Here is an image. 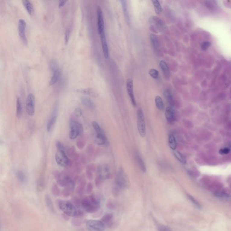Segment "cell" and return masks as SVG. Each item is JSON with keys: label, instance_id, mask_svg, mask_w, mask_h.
<instances>
[{"label": "cell", "instance_id": "obj_10", "mask_svg": "<svg viewBox=\"0 0 231 231\" xmlns=\"http://www.w3.org/2000/svg\"><path fill=\"white\" fill-rule=\"evenodd\" d=\"M54 177L57 181V183L60 186H65L67 182L71 179L70 176L68 175L66 173L63 172H59L58 171H54L53 172Z\"/></svg>", "mask_w": 231, "mask_h": 231}, {"label": "cell", "instance_id": "obj_29", "mask_svg": "<svg viewBox=\"0 0 231 231\" xmlns=\"http://www.w3.org/2000/svg\"><path fill=\"white\" fill-rule=\"evenodd\" d=\"M22 106L21 99L19 97H17V100H16V115H17V118L19 119L21 118L22 115Z\"/></svg>", "mask_w": 231, "mask_h": 231}, {"label": "cell", "instance_id": "obj_51", "mask_svg": "<svg viewBox=\"0 0 231 231\" xmlns=\"http://www.w3.org/2000/svg\"><path fill=\"white\" fill-rule=\"evenodd\" d=\"M56 147H57L58 151L65 152V148L64 146L63 145V144L60 142H57V143H56Z\"/></svg>", "mask_w": 231, "mask_h": 231}, {"label": "cell", "instance_id": "obj_26", "mask_svg": "<svg viewBox=\"0 0 231 231\" xmlns=\"http://www.w3.org/2000/svg\"><path fill=\"white\" fill-rule=\"evenodd\" d=\"M164 96L166 100L170 107H173L174 105L173 97L171 91L169 90H166L164 91Z\"/></svg>", "mask_w": 231, "mask_h": 231}, {"label": "cell", "instance_id": "obj_1", "mask_svg": "<svg viewBox=\"0 0 231 231\" xmlns=\"http://www.w3.org/2000/svg\"><path fill=\"white\" fill-rule=\"evenodd\" d=\"M81 206L87 213H93L99 210L100 203L93 194L90 197L86 196L82 200Z\"/></svg>", "mask_w": 231, "mask_h": 231}, {"label": "cell", "instance_id": "obj_21", "mask_svg": "<svg viewBox=\"0 0 231 231\" xmlns=\"http://www.w3.org/2000/svg\"><path fill=\"white\" fill-rule=\"evenodd\" d=\"M81 101L83 105L90 109H93L95 108V105L93 102L89 98L82 97L81 98Z\"/></svg>", "mask_w": 231, "mask_h": 231}, {"label": "cell", "instance_id": "obj_60", "mask_svg": "<svg viewBox=\"0 0 231 231\" xmlns=\"http://www.w3.org/2000/svg\"><path fill=\"white\" fill-rule=\"evenodd\" d=\"M101 180L102 179H101V178H100L99 176L98 177V178H96V180H95V184H96V185H97V186L100 185V184L101 181Z\"/></svg>", "mask_w": 231, "mask_h": 231}, {"label": "cell", "instance_id": "obj_31", "mask_svg": "<svg viewBox=\"0 0 231 231\" xmlns=\"http://www.w3.org/2000/svg\"><path fill=\"white\" fill-rule=\"evenodd\" d=\"M44 180L43 176H40L37 182L36 189L38 192H42L44 189Z\"/></svg>", "mask_w": 231, "mask_h": 231}, {"label": "cell", "instance_id": "obj_54", "mask_svg": "<svg viewBox=\"0 0 231 231\" xmlns=\"http://www.w3.org/2000/svg\"><path fill=\"white\" fill-rule=\"evenodd\" d=\"M71 192L66 189H64L62 191V194L64 197H67L71 195Z\"/></svg>", "mask_w": 231, "mask_h": 231}, {"label": "cell", "instance_id": "obj_35", "mask_svg": "<svg viewBox=\"0 0 231 231\" xmlns=\"http://www.w3.org/2000/svg\"><path fill=\"white\" fill-rule=\"evenodd\" d=\"M15 174L17 179L21 182H24L26 181V176L22 171L17 170V171L15 172Z\"/></svg>", "mask_w": 231, "mask_h": 231}, {"label": "cell", "instance_id": "obj_20", "mask_svg": "<svg viewBox=\"0 0 231 231\" xmlns=\"http://www.w3.org/2000/svg\"><path fill=\"white\" fill-rule=\"evenodd\" d=\"M95 141L99 145H104L107 143V140L104 133L100 134H96Z\"/></svg>", "mask_w": 231, "mask_h": 231}, {"label": "cell", "instance_id": "obj_11", "mask_svg": "<svg viewBox=\"0 0 231 231\" xmlns=\"http://www.w3.org/2000/svg\"><path fill=\"white\" fill-rule=\"evenodd\" d=\"M150 23L154 26L158 31L162 32L166 29L165 25L163 21H162L159 17L155 16H151L149 19Z\"/></svg>", "mask_w": 231, "mask_h": 231}, {"label": "cell", "instance_id": "obj_56", "mask_svg": "<svg viewBox=\"0 0 231 231\" xmlns=\"http://www.w3.org/2000/svg\"><path fill=\"white\" fill-rule=\"evenodd\" d=\"M230 152V149L229 148H224L220 150V153L221 154H228Z\"/></svg>", "mask_w": 231, "mask_h": 231}, {"label": "cell", "instance_id": "obj_39", "mask_svg": "<svg viewBox=\"0 0 231 231\" xmlns=\"http://www.w3.org/2000/svg\"><path fill=\"white\" fill-rule=\"evenodd\" d=\"M49 65L50 68L52 72L57 71L60 68L58 62H56L55 60H52L50 62Z\"/></svg>", "mask_w": 231, "mask_h": 231}, {"label": "cell", "instance_id": "obj_59", "mask_svg": "<svg viewBox=\"0 0 231 231\" xmlns=\"http://www.w3.org/2000/svg\"><path fill=\"white\" fill-rule=\"evenodd\" d=\"M84 216V213L82 211H77V214L75 217L76 218H80V217H83Z\"/></svg>", "mask_w": 231, "mask_h": 231}, {"label": "cell", "instance_id": "obj_53", "mask_svg": "<svg viewBox=\"0 0 231 231\" xmlns=\"http://www.w3.org/2000/svg\"><path fill=\"white\" fill-rule=\"evenodd\" d=\"M74 114L77 117H81L82 115V111L80 108H76L74 110Z\"/></svg>", "mask_w": 231, "mask_h": 231}, {"label": "cell", "instance_id": "obj_43", "mask_svg": "<svg viewBox=\"0 0 231 231\" xmlns=\"http://www.w3.org/2000/svg\"><path fill=\"white\" fill-rule=\"evenodd\" d=\"M52 192L55 196H58L60 194V190L56 184L53 183L52 185Z\"/></svg>", "mask_w": 231, "mask_h": 231}, {"label": "cell", "instance_id": "obj_33", "mask_svg": "<svg viewBox=\"0 0 231 231\" xmlns=\"http://www.w3.org/2000/svg\"><path fill=\"white\" fill-rule=\"evenodd\" d=\"M136 160H137V162H138V164H139L140 168H141V169L142 171L143 172H146V167H145V164H144V162L143 161V160H142L141 157L140 156V155L139 154V153H136Z\"/></svg>", "mask_w": 231, "mask_h": 231}, {"label": "cell", "instance_id": "obj_9", "mask_svg": "<svg viewBox=\"0 0 231 231\" xmlns=\"http://www.w3.org/2000/svg\"><path fill=\"white\" fill-rule=\"evenodd\" d=\"M97 25L99 34L101 35L104 32V23L103 20V13L100 6L97 7Z\"/></svg>", "mask_w": 231, "mask_h": 231}, {"label": "cell", "instance_id": "obj_19", "mask_svg": "<svg viewBox=\"0 0 231 231\" xmlns=\"http://www.w3.org/2000/svg\"><path fill=\"white\" fill-rule=\"evenodd\" d=\"M160 67L161 68L162 71L164 76L166 78H169L170 76V71L169 68L167 65V63L165 61L162 60L160 62Z\"/></svg>", "mask_w": 231, "mask_h": 231}, {"label": "cell", "instance_id": "obj_44", "mask_svg": "<svg viewBox=\"0 0 231 231\" xmlns=\"http://www.w3.org/2000/svg\"><path fill=\"white\" fill-rule=\"evenodd\" d=\"M80 136V133L77 131L73 129H70V133H69V137L71 140H74L77 138L78 136Z\"/></svg>", "mask_w": 231, "mask_h": 231}, {"label": "cell", "instance_id": "obj_58", "mask_svg": "<svg viewBox=\"0 0 231 231\" xmlns=\"http://www.w3.org/2000/svg\"><path fill=\"white\" fill-rule=\"evenodd\" d=\"M67 1L66 0H62V1H59V3H58V7H62L63 6L65 5Z\"/></svg>", "mask_w": 231, "mask_h": 231}, {"label": "cell", "instance_id": "obj_25", "mask_svg": "<svg viewBox=\"0 0 231 231\" xmlns=\"http://www.w3.org/2000/svg\"><path fill=\"white\" fill-rule=\"evenodd\" d=\"M22 2L28 13L30 15H32L34 13V8L31 2L29 0H24Z\"/></svg>", "mask_w": 231, "mask_h": 231}, {"label": "cell", "instance_id": "obj_2", "mask_svg": "<svg viewBox=\"0 0 231 231\" xmlns=\"http://www.w3.org/2000/svg\"><path fill=\"white\" fill-rule=\"evenodd\" d=\"M58 205L60 210L64 214L71 217H75L77 210L75 205L68 201H60Z\"/></svg>", "mask_w": 231, "mask_h": 231}, {"label": "cell", "instance_id": "obj_17", "mask_svg": "<svg viewBox=\"0 0 231 231\" xmlns=\"http://www.w3.org/2000/svg\"><path fill=\"white\" fill-rule=\"evenodd\" d=\"M165 117L167 121L169 123H172L174 122L175 116L173 107L169 106L166 108L165 110Z\"/></svg>", "mask_w": 231, "mask_h": 231}, {"label": "cell", "instance_id": "obj_6", "mask_svg": "<svg viewBox=\"0 0 231 231\" xmlns=\"http://www.w3.org/2000/svg\"><path fill=\"white\" fill-rule=\"evenodd\" d=\"M127 179L122 169H120L115 178V183L118 190L124 189L127 185Z\"/></svg>", "mask_w": 231, "mask_h": 231}, {"label": "cell", "instance_id": "obj_22", "mask_svg": "<svg viewBox=\"0 0 231 231\" xmlns=\"http://www.w3.org/2000/svg\"><path fill=\"white\" fill-rule=\"evenodd\" d=\"M150 39L151 42L152 44L153 47L156 51H158L160 50V44L159 42V39L155 34L151 33L150 35Z\"/></svg>", "mask_w": 231, "mask_h": 231}, {"label": "cell", "instance_id": "obj_36", "mask_svg": "<svg viewBox=\"0 0 231 231\" xmlns=\"http://www.w3.org/2000/svg\"><path fill=\"white\" fill-rule=\"evenodd\" d=\"M215 195L219 198H221L223 200H226V201H229V200L231 199V196L229 195L226 193L222 192L216 193L215 194Z\"/></svg>", "mask_w": 231, "mask_h": 231}, {"label": "cell", "instance_id": "obj_34", "mask_svg": "<svg viewBox=\"0 0 231 231\" xmlns=\"http://www.w3.org/2000/svg\"><path fill=\"white\" fill-rule=\"evenodd\" d=\"M155 104L156 107L160 110H163L164 109V104L161 97L160 96H157L155 97Z\"/></svg>", "mask_w": 231, "mask_h": 231}, {"label": "cell", "instance_id": "obj_28", "mask_svg": "<svg viewBox=\"0 0 231 231\" xmlns=\"http://www.w3.org/2000/svg\"><path fill=\"white\" fill-rule=\"evenodd\" d=\"M45 201L46 205L49 210L53 213H55V209L54 207V205H53L51 198H50L49 195L47 194L45 195Z\"/></svg>", "mask_w": 231, "mask_h": 231}, {"label": "cell", "instance_id": "obj_40", "mask_svg": "<svg viewBox=\"0 0 231 231\" xmlns=\"http://www.w3.org/2000/svg\"><path fill=\"white\" fill-rule=\"evenodd\" d=\"M122 2V6L123 10L125 16V19L127 20V21L129 22V17L128 15V11H127V4H126V1H121Z\"/></svg>", "mask_w": 231, "mask_h": 231}, {"label": "cell", "instance_id": "obj_30", "mask_svg": "<svg viewBox=\"0 0 231 231\" xmlns=\"http://www.w3.org/2000/svg\"><path fill=\"white\" fill-rule=\"evenodd\" d=\"M169 144L171 149L173 150H175L177 146V143L175 137L173 134H172L169 136Z\"/></svg>", "mask_w": 231, "mask_h": 231}, {"label": "cell", "instance_id": "obj_57", "mask_svg": "<svg viewBox=\"0 0 231 231\" xmlns=\"http://www.w3.org/2000/svg\"><path fill=\"white\" fill-rule=\"evenodd\" d=\"M86 175L89 179H90L93 178V173L91 171L87 169H86Z\"/></svg>", "mask_w": 231, "mask_h": 231}, {"label": "cell", "instance_id": "obj_55", "mask_svg": "<svg viewBox=\"0 0 231 231\" xmlns=\"http://www.w3.org/2000/svg\"><path fill=\"white\" fill-rule=\"evenodd\" d=\"M93 189V185L91 183H89L87 185V187H86V192L88 194L90 193L92 191Z\"/></svg>", "mask_w": 231, "mask_h": 231}, {"label": "cell", "instance_id": "obj_41", "mask_svg": "<svg viewBox=\"0 0 231 231\" xmlns=\"http://www.w3.org/2000/svg\"><path fill=\"white\" fill-rule=\"evenodd\" d=\"M85 145V141L84 139L80 138L77 139L76 141V146L77 148L80 150H82L84 148Z\"/></svg>", "mask_w": 231, "mask_h": 231}, {"label": "cell", "instance_id": "obj_23", "mask_svg": "<svg viewBox=\"0 0 231 231\" xmlns=\"http://www.w3.org/2000/svg\"><path fill=\"white\" fill-rule=\"evenodd\" d=\"M61 75V69H58L57 71L52 72V75L51 78L49 81V84L50 85H52L55 84L58 80L60 79Z\"/></svg>", "mask_w": 231, "mask_h": 231}, {"label": "cell", "instance_id": "obj_48", "mask_svg": "<svg viewBox=\"0 0 231 231\" xmlns=\"http://www.w3.org/2000/svg\"><path fill=\"white\" fill-rule=\"evenodd\" d=\"M81 201L79 197L77 196H74L72 199V201L73 202V204L75 206L79 207L81 205Z\"/></svg>", "mask_w": 231, "mask_h": 231}, {"label": "cell", "instance_id": "obj_46", "mask_svg": "<svg viewBox=\"0 0 231 231\" xmlns=\"http://www.w3.org/2000/svg\"><path fill=\"white\" fill-rule=\"evenodd\" d=\"M112 217H113V216H112V214H105L102 219V221L103 223H107L109 222L111 220Z\"/></svg>", "mask_w": 231, "mask_h": 231}, {"label": "cell", "instance_id": "obj_27", "mask_svg": "<svg viewBox=\"0 0 231 231\" xmlns=\"http://www.w3.org/2000/svg\"><path fill=\"white\" fill-rule=\"evenodd\" d=\"M76 91L80 93L89 95L93 97H96L97 96V94L91 88L79 89V90H77Z\"/></svg>", "mask_w": 231, "mask_h": 231}, {"label": "cell", "instance_id": "obj_16", "mask_svg": "<svg viewBox=\"0 0 231 231\" xmlns=\"http://www.w3.org/2000/svg\"><path fill=\"white\" fill-rule=\"evenodd\" d=\"M69 123L70 129H74L78 131L80 133V136L82 135L84 131L83 127L80 123L74 119H71Z\"/></svg>", "mask_w": 231, "mask_h": 231}, {"label": "cell", "instance_id": "obj_37", "mask_svg": "<svg viewBox=\"0 0 231 231\" xmlns=\"http://www.w3.org/2000/svg\"><path fill=\"white\" fill-rule=\"evenodd\" d=\"M174 154L176 158L180 162L182 163H183V164H185L186 163V160H185V158L179 152L177 151H176L175 150L174 151Z\"/></svg>", "mask_w": 231, "mask_h": 231}, {"label": "cell", "instance_id": "obj_13", "mask_svg": "<svg viewBox=\"0 0 231 231\" xmlns=\"http://www.w3.org/2000/svg\"><path fill=\"white\" fill-rule=\"evenodd\" d=\"M126 89L132 104L134 107H136V101L134 94L133 83L131 79H128L126 81Z\"/></svg>", "mask_w": 231, "mask_h": 231}, {"label": "cell", "instance_id": "obj_61", "mask_svg": "<svg viewBox=\"0 0 231 231\" xmlns=\"http://www.w3.org/2000/svg\"><path fill=\"white\" fill-rule=\"evenodd\" d=\"M79 159H80V162H81V163H85V159L84 156H83V155H81V156H80Z\"/></svg>", "mask_w": 231, "mask_h": 231}, {"label": "cell", "instance_id": "obj_18", "mask_svg": "<svg viewBox=\"0 0 231 231\" xmlns=\"http://www.w3.org/2000/svg\"><path fill=\"white\" fill-rule=\"evenodd\" d=\"M79 184L76 189V192L78 195L82 196L83 195L84 188L86 185V182L84 178H81L78 180Z\"/></svg>", "mask_w": 231, "mask_h": 231}, {"label": "cell", "instance_id": "obj_50", "mask_svg": "<svg viewBox=\"0 0 231 231\" xmlns=\"http://www.w3.org/2000/svg\"><path fill=\"white\" fill-rule=\"evenodd\" d=\"M159 231H172V229L168 226L165 225H160L158 227Z\"/></svg>", "mask_w": 231, "mask_h": 231}, {"label": "cell", "instance_id": "obj_32", "mask_svg": "<svg viewBox=\"0 0 231 231\" xmlns=\"http://www.w3.org/2000/svg\"><path fill=\"white\" fill-rule=\"evenodd\" d=\"M154 7L155 11L157 14H160L162 12L163 9L159 1L157 0H153L152 1Z\"/></svg>", "mask_w": 231, "mask_h": 231}, {"label": "cell", "instance_id": "obj_24", "mask_svg": "<svg viewBox=\"0 0 231 231\" xmlns=\"http://www.w3.org/2000/svg\"><path fill=\"white\" fill-rule=\"evenodd\" d=\"M67 154L70 158H72L74 160L77 161L80 158V156L78 154L76 151L74 146H72L69 148L67 151Z\"/></svg>", "mask_w": 231, "mask_h": 231}, {"label": "cell", "instance_id": "obj_3", "mask_svg": "<svg viewBox=\"0 0 231 231\" xmlns=\"http://www.w3.org/2000/svg\"><path fill=\"white\" fill-rule=\"evenodd\" d=\"M55 159L57 163L60 166L71 167L72 166V161L68 158L65 152L58 151L56 153Z\"/></svg>", "mask_w": 231, "mask_h": 231}, {"label": "cell", "instance_id": "obj_5", "mask_svg": "<svg viewBox=\"0 0 231 231\" xmlns=\"http://www.w3.org/2000/svg\"><path fill=\"white\" fill-rule=\"evenodd\" d=\"M86 226L90 231H104L105 226L102 221L89 220L86 223Z\"/></svg>", "mask_w": 231, "mask_h": 231}, {"label": "cell", "instance_id": "obj_45", "mask_svg": "<svg viewBox=\"0 0 231 231\" xmlns=\"http://www.w3.org/2000/svg\"><path fill=\"white\" fill-rule=\"evenodd\" d=\"M149 74L150 75L151 77H152L153 79H156L158 78L159 75V71L155 69H152L149 71Z\"/></svg>", "mask_w": 231, "mask_h": 231}, {"label": "cell", "instance_id": "obj_8", "mask_svg": "<svg viewBox=\"0 0 231 231\" xmlns=\"http://www.w3.org/2000/svg\"><path fill=\"white\" fill-rule=\"evenodd\" d=\"M26 23L24 20L21 19L18 21V31L19 36L23 43L25 45L28 44V40L25 34Z\"/></svg>", "mask_w": 231, "mask_h": 231}, {"label": "cell", "instance_id": "obj_12", "mask_svg": "<svg viewBox=\"0 0 231 231\" xmlns=\"http://www.w3.org/2000/svg\"><path fill=\"white\" fill-rule=\"evenodd\" d=\"M58 107V104H56L55 106H54L52 114L51 116L49 122H48V124H47V130L49 132L51 131V130L53 128V126H54L55 123H56L57 119Z\"/></svg>", "mask_w": 231, "mask_h": 231}, {"label": "cell", "instance_id": "obj_14", "mask_svg": "<svg viewBox=\"0 0 231 231\" xmlns=\"http://www.w3.org/2000/svg\"><path fill=\"white\" fill-rule=\"evenodd\" d=\"M98 172L99 177L102 180L108 179L110 175L109 166L107 164H103L99 166L98 168Z\"/></svg>", "mask_w": 231, "mask_h": 231}, {"label": "cell", "instance_id": "obj_42", "mask_svg": "<svg viewBox=\"0 0 231 231\" xmlns=\"http://www.w3.org/2000/svg\"><path fill=\"white\" fill-rule=\"evenodd\" d=\"M92 126L94 128L96 134H100L103 133H104L103 130L101 128L99 124L96 122H92Z\"/></svg>", "mask_w": 231, "mask_h": 231}, {"label": "cell", "instance_id": "obj_4", "mask_svg": "<svg viewBox=\"0 0 231 231\" xmlns=\"http://www.w3.org/2000/svg\"><path fill=\"white\" fill-rule=\"evenodd\" d=\"M137 122L139 134L141 137H144L146 134V127L143 112L141 109H139L137 111Z\"/></svg>", "mask_w": 231, "mask_h": 231}, {"label": "cell", "instance_id": "obj_52", "mask_svg": "<svg viewBox=\"0 0 231 231\" xmlns=\"http://www.w3.org/2000/svg\"><path fill=\"white\" fill-rule=\"evenodd\" d=\"M210 43L209 42H204L201 45V49L205 51L210 47Z\"/></svg>", "mask_w": 231, "mask_h": 231}, {"label": "cell", "instance_id": "obj_7", "mask_svg": "<svg viewBox=\"0 0 231 231\" xmlns=\"http://www.w3.org/2000/svg\"><path fill=\"white\" fill-rule=\"evenodd\" d=\"M26 110L27 114L33 116L35 112V97L32 93H29L26 101Z\"/></svg>", "mask_w": 231, "mask_h": 231}, {"label": "cell", "instance_id": "obj_47", "mask_svg": "<svg viewBox=\"0 0 231 231\" xmlns=\"http://www.w3.org/2000/svg\"><path fill=\"white\" fill-rule=\"evenodd\" d=\"M74 170L76 173H81L82 170V167L81 165L79 163H76L74 165Z\"/></svg>", "mask_w": 231, "mask_h": 231}, {"label": "cell", "instance_id": "obj_49", "mask_svg": "<svg viewBox=\"0 0 231 231\" xmlns=\"http://www.w3.org/2000/svg\"><path fill=\"white\" fill-rule=\"evenodd\" d=\"M70 34H71V30L70 28H67L65 30V42L66 44L68 43L69 41Z\"/></svg>", "mask_w": 231, "mask_h": 231}, {"label": "cell", "instance_id": "obj_38", "mask_svg": "<svg viewBox=\"0 0 231 231\" xmlns=\"http://www.w3.org/2000/svg\"><path fill=\"white\" fill-rule=\"evenodd\" d=\"M187 197H188V199H189V200L196 207V208H198V209H201V205L200 203H199L197 200H195L193 197H192V196L191 195H190L187 194Z\"/></svg>", "mask_w": 231, "mask_h": 231}, {"label": "cell", "instance_id": "obj_15", "mask_svg": "<svg viewBox=\"0 0 231 231\" xmlns=\"http://www.w3.org/2000/svg\"><path fill=\"white\" fill-rule=\"evenodd\" d=\"M100 37L101 42L102 46L103 51V55L106 59L109 58V50L108 48V43H107V40L105 36V33L100 35Z\"/></svg>", "mask_w": 231, "mask_h": 231}]
</instances>
